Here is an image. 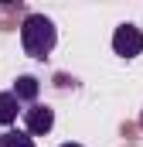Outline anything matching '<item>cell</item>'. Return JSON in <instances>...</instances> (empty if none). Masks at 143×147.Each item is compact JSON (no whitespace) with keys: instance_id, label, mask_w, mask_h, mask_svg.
Masks as SVG:
<instances>
[{"instance_id":"cell-1","label":"cell","mask_w":143,"mask_h":147,"mask_svg":"<svg viewBox=\"0 0 143 147\" xmlns=\"http://www.w3.org/2000/svg\"><path fill=\"white\" fill-rule=\"evenodd\" d=\"M21 45H24V55L44 62V58L55 51V45H58V28H55V21L44 17V14H27L24 24H21Z\"/></svg>"},{"instance_id":"cell-2","label":"cell","mask_w":143,"mask_h":147,"mask_svg":"<svg viewBox=\"0 0 143 147\" xmlns=\"http://www.w3.org/2000/svg\"><path fill=\"white\" fill-rule=\"evenodd\" d=\"M112 51L119 58H136V55H143V31L136 24H119L112 31Z\"/></svg>"},{"instance_id":"cell-3","label":"cell","mask_w":143,"mask_h":147,"mask_svg":"<svg viewBox=\"0 0 143 147\" xmlns=\"http://www.w3.org/2000/svg\"><path fill=\"white\" fill-rule=\"evenodd\" d=\"M51 127H55V110H51L48 103H34V106L24 110V130H27L31 137L51 134Z\"/></svg>"},{"instance_id":"cell-4","label":"cell","mask_w":143,"mask_h":147,"mask_svg":"<svg viewBox=\"0 0 143 147\" xmlns=\"http://www.w3.org/2000/svg\"><path fill=\"white\" fill-rule=\"evenodd\" d=\"M21 103H27V106H34L37 103V92H41V82H37L34 75H17V82H14V89H10Z\"/></svg>"},{"instance_id":"cell-5","label":"cell","mask_w":143,"mask_h":147,"mask_svg":"<svg viewBox=\"0 0 143 147\" xmlns=\"http://www.w3.org/2000/svg\"><path fill=\"white\" fill-rule=\"evenodd\" d=\"M17 113H24L21 110V99L7 89V92H0V127L3 130H10V123L17 120Z\"/></svg>"},{"instance_id":"cell-6","label":"cell","mask_w":143,"mask_h":147,"mask_svg":"<svg viewBox=\"0 0 143 147\" xmlns=\"http://www.w3.org/2000/svg\"><path fill=\"white\" fill-rule=\"evenodd\" d=\"M0 147H34V137L27 130H3L0 134Z\"/></svg>"},{"instance_id":"cell-7","label":"cell","mask_w":143,"mask_h":147,"mask_svg":"<svg viewBox=\"0 0 143 147\" xmlns=\"http://www.w3.org/2000/svg\"><path fill=\"white\" fill-rule=\"evenodd\" d=\"M61 147H82V144H61Z\"/></svg>"}]
</instances>
